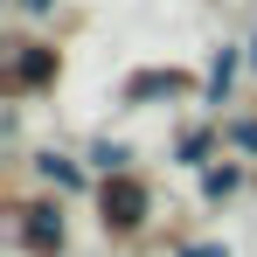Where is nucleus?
<instances>
[{
    "label": "nucleus",
    "mask_w": 257,
    "mask_h": 257,
    "mask_svg": "<svg viewBox=\"0 0 257 257\" xmlns=\"http://www.w3.org/2000/svg\"><path fill=\"white\" fill-rule=\"evenodd\" d=\"M90 209H97V229L104 243H139L153 229V181L139 167H118V174H97L90 188Z\"/></svg>",
    "instance_id": "1"
},
{
    "label": "nucleus",
    "mask_w": 257,
    "mask_h": 257,
    "mask_svg": "<svg viewBox=\"0 0 257 257\" xmlns=\"http://www.w3.org/2000/svg\"><path fill=\"white\" fill-rule=\"evenodd\" d=\"M63 84V42L42 35H7V63H0V97L7 104H35Z\"/></svg>",
    "instance_id": "2"
},
{
    "label": "nucleus",
    "mask_w": 257,
    "mask_h": 257,
    "mask_svg": "<svg viewBox=\"0 0 257 257\" xmlns=\"http://www.w3.org/2000/svg\"><path fill=\"white\" fill-rule=\"evenodd\" d=\"M63 202H70V195H56V188L7 202V215H14V250L21 257H70V215H63Z\"/></svg>",
    "instance_id": "3"
},
{
    "label": "nucleus",
    "mask_w": 257,
    "mask_h": 257,
    "mask_svg": "<svg viewBox=\"0 0 257 257\" xmlns=\"http://www.w3.org/2000/svg\"><path fill=\"white\" fill-rule=\"evenodd\" d=\"M181 97H202V77L181 70V63H139V70H125V84H118V104H125V111L181 104Z\"/></svg>",
    "instance_id": "4"
},
{
    "label": "nucleus",
    "mask_w": 257,
    "mask_h": 257,
    "mask_svg": "<svg viewBox=\"0 0 257 257\" xmlns=\"http://www.w3.org/2000/svg\"><path fill=\"white\" fill-rule=\"evenodd\" d=\"M243 70H250V49H243V42H215L209 63H202V97H195V104L222 118V104L236 97V77H243Z\"/></svg>",
    "instance_id": "5"
},
{
    "label": "nucleus",
    "mask_w": 257,
    "mask_h": 257,
    "mask_svg": "<svg viewBox=\"0 0 257 257\" xmlns=\"http://www.w3.org/2000/svg\"><path fill=\"white\" fill-rule=\"evenodd\" d=\"M28 167H35V181H42V188H56V195H90V188H97L90 160H77V153H56V146L28 153Z\"/></svg>",
    "instance_id": "6"
},
{
    "label": "nucleus",
    "mask_w": 257,
    "mask_h": 257,
    "mask_svg": "<svg viewBox=\"0 0 257 257\" xmlns=\"http://www.w3.org/2000/svg\"><path fill=\"white\" fill-rule=\"evenodd\" d=\"M222 146H229V132H222V118L209 111V118L181 125V139H174V167H195V174H202L215 153H222Z\"/></svg>",
    "instance_id": "7"
},
{
    "label": "nucleus",
    "mask_w": 257,
    "mask_h": 257,
    "mask_svg": "<svg viewBox=\"0 0 257 257\" xmlns=\"http://www.w3.org/2000/svg\"><path fill=\"white\" fill-rule=\"evenodd\" d=\"M243 188H250V174H243V160H222V153H215L209 167H202V181H195L202 209H229V202H236Z\"/></svg>",
    "instance_id": "8"
},
{
    "label": "nucleus",
    "mask_w": 257,
    "mask_h": 257,
    "mask_svg": "<svg viewBox=\"0 0 257 257\" xmlns=\"http://www.w3.org/2000/svg\"><path fill=\"white\" fill-rule=\"evenodd\" d=\"M84 160H90V174H118V167H132V139H111V132H97L84 146Z\"/></svg>",
    "instance_id": "9"
},
{
    "label": "nucleus",
    "mask_w": 257,
    "mask_h": 257,
    "mask_svg": "<svg viewBox=\"0 0 257 257\" xmlns=\"http://www.w3.org/2000/svg\"><path fill=\"white\" fill-rule=\"evenodd\" d=\"M222 132H229V146H236V153H250V160H257V111H236V118H222Z\"/></svg>",
    "instance_id": "10"
},
{
    "label": "nucleus",
    "mask_w": 257,
    "mask_h": 257,
    "mask_svg": "<svg viewBox=\"0 0 257 257\" xmlns=\"http://www.w3.org/2000/svg\"><path fill=\"white\" fill-rule=\"evenodd\" d=\"M174 257H236V250H229L222 236H202V243H181V250H174Z\"/></svg>",
    "instance_id": "11"
},
{
    "label": "nucleus",
    "mask_w": 257,
    "mask_h": 257,
    "mask_svg": "<svg viewBox=\"0 0 257 257\" xmlns=\"http://www.w3.org/2000/svg\"><path fill=\"white\" fill-rule=\"evenodd\" d=\"M14 7H21V14H28V21H42V14H56V7H63V0H14Z\"/></svg>",
    "instance_id": "12"
},
{
    "label": "nucleus",
    "mask_w": 257,
    "mask_h": 257,
    "mask_svg": "<svg viewBox=\"0 0 257 257\" xmlns=\"http://www.w3.org/2000/svg\"><path fill=\"white\" fill-rule=\"evenodd\" d=\"M243 49H250V77H257V28H250V42H243Z\"/></svg>",
    "instance_id": "13"
}]
</instances>
